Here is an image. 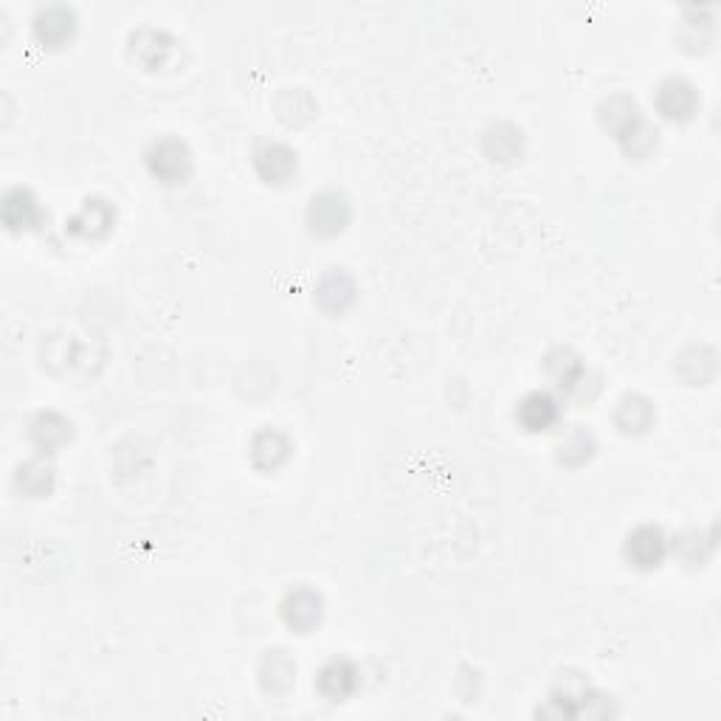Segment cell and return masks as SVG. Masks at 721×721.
Returning <instances> with one entry per match:
<instances>
[{
    "instance_id": "obj_1",
    "label": "cell",
    "mask_w": 721,
    "mask_h": 721,
    "mask_svg": "<svg viewBox=\"0 0 721 721\" xmlns=\"http://www.w3.org/2000/svg\"><path fill=\"white\" fill-rule=\"evenodd\" d=\"M145 164L150 170V175L156 181L167 186H178L186 184L195 170V158H192V150L186 147V141L175 136H164L156 138L145 152Z\"/></svg>"
},
{
    "instance_id": "obj_2",
    "label": "cell",
    "mask_w": 721,
    "mask_h": 721,
    "mask_svg": "<svg viewBox=\"0 0 721 721\" xmlns=\"http://www.w3.org/2000/svg\"><path fill=\"white\" fill-rule=\"evenodd\" d=\"M350 201L335 190H324L310 197L308 204V229L310 234L330 240L339 237L350 226Z\"/></svg>"
},
{
    "instance_id": "obj_3",
    "label": "cell",
    "mask_w": 721,
    "mask_h": 721,
    "mask_svg": "<svg viewBox=\"0 0 721 721\" xmlns=\"http://www.w3.org/2000/svg\"><path fill=\"white\" fill-rule=\"evenodd\" d=\"M113 226H116V209H113L111 201H105V197H88L66 220V234H71L73 240L93 243V240H102V237L111 234Z\"/></svg>"
},
{
    "instance_id": "obj_4",
    "label": "cell",
    "mask_w": 721,
    "mask_h": 721,
    "mask_svg": "<svg viewBox=\"0 0 721 721\" xmlns=\"http://www.w3.org/2000/svg\"><path fill=\"white\" fill-rule=\"evenodd\" d=\"M654 107L656 113L668 122H690L699 111V93H696L694 82L685 77H668L663 79L654 91Z\"/></svg>"
},
{
    "instance_id": "obj_5",
    "label": "cell",
    "mask_w": 721,
    "mask_h": 721,
    "mask_svg": "<svg viewBox=\"0 0 721 721\" xmlns=\"http://www.w3.org/2000/svg\"><path fill=\"white\" fill-rule=\"evenodd\" d=\"M564 412V403L550 389H536V392H527L525 398L516 403V423L525 428L527 434H541L550 432L558 426Z\"/></svg>"
},
{
    "instance_id": "obj_6",
    "label": "cell",
    "mask_w": 721,
    "mask_h": 721,
    "mask_svg": "<svg viewBox=\"0 0 721 721\" xmlns=\"http://www.w3.org/2000/svg\"><path fill=\"white\" fill-rule=\"evenodd\" d=\"M623 556L634 570H656L668 558V536L656 525H640L629 533Z\"/></svg>"
},
{
    "instance_id": "obj_7",
    "label": "cell",
    "mask_w": 721,
    "mask_h": 721,
    "mask_svg": "<svg viewBox=\"0 0 721 721\" xmlns=\"http://www.w3.org/2000/svg\"><path fill=\"white\" fill-rule=\"evenodd\" d=\"M545 373L552 387L564 394H584L586 380H590V367L586 360L570 347H556L547 353Z\"/></svg>"
},
{
    "instance_id": "obj_8",
    "label": "cell",
    "mask_w": 721,
    "mask_h": 721,
    "mask_svg": "<svg viewBox=\"0 0 721 721\" xmlns=\"http://www.w3.org/2000/svg\"><path fill=\"white\" fill-rule=\"evenodd\" d=\"M251 164H254L256 175L263 178L265 184L285 186L288 181H294L296 170H299V158L283 141H263L251 156Z\"/></svg>"
},
{
    "instance_id": "obj_9",
    "label": "cell",
    "mask_w": 721,
    "mask_h": 721,
    "mask_svg": "<svg viewBox=\"0 0 721 721\" xmlns=\"http://www.w3.org/2000/svg\"><path fill=\"white\" fill-rule=\"evenodd\" d=\"M279 611H283V620L288 629H294L296 634H310L316 626L322 623L324 600L319 592L308 590V586H296V590L285 595Z\"/></svg>"
},
{
    "instance_id": "obj_10",
    "label": "cell",
    "mask_w": 721,
    "mask_h": 721,
    "mask_svg": "<svg viewBox=\"0 0 721 721\" xmlns=\"http://www.w3.org/2000/svg\"><path fill=\"white\" fill-rule=\"evenodd\" d=\"M360 688V671L347 656H333L330 663H324L316 674V690L328 699V702H347L350 696Z\"/></svg>"
},
{
    "instance_id": "obj_11",
    "label": "cell",
    "mask_w": 721,
    "mask_h": 721,
    "mask_svg": "<svg viewBox=\"0 0 721 721\" xmlns=\"http://www.w3.org/2000/svg\"><path fill=\"white\" fill-rule=\"evenodd\" d=\"M597 118H600V125L609 136L617 138V145L623 141L626 136L637 130V127L643 125L645 116L640 113L637 102L631 96H623V93H617V96H609L600 102L597 107Z\"/></svg>"
},
{
    "instance_id": "obj_12",
    "label": "cell",
    "mask_w": 721,
    "mask_h": 721,
    "mask_svg": "<svg viewBox=\"0 0 721 721\" xmlns=\"http://www.w3.org/2000/svg\"><path fill=\"white\" fill-rule=\"evenodd\" d=\"M34 37L48 48L66 46L68 39L77 32V14L68 7H46L39 9L32 20Z\"/></svg>"
},
{
    "instance_id": "obj_13",
    "label": "cell",
    "mask_w": 721,
    "mask_h": 721,
    "mask_svg": "<svg viewBox=\"0 0 721 721\" xmlns=\"http://www.w3.org/2000/svg\"><path fill=\"white\" fill-rule=\"evenodd\" d=\"M0 211H3V224H7L9 231H34L39 229L43 217H46L34 192L23 190V186H14L3 195Z\"/></svg>"
},
{
    "instance_id": "obj_14",
    "label": "cell",
    "mask_w": 721,
    "mask_h": 721,
    "mask_svg": "<svg viewBox=\"0 0 721 721\" xmlns=\"http://www.w3.org/2000/svg\"><path fill=\"white\" fill-rule=\"evenodd\" d=\"M73 437L71 420L59 412H39L28 426V439L39 454H57L66 448Z\"/></svg>"
},
{
    "instance_id": "obj_15",
    "label": "cell",
    "mask_w": 721,
    "mask_h": 721,
    "mask_svg": "<svg viewBox=\"0 0 721 721\" xmlns=\"http://www.w3.org/2000/svg\"><path fill=\"white\" fill-rule=\"evenodd\" d=\"M316 302L324 313H344L355 302V279L344 268L324 271L316 285Z\"/></svg>"
},
{
    "instance_id": "obj_16",
    "label": "cell",
    "mask_w": 721,
    "mask_h": 721,
    "mask_svg": "<svg viewBox=\"0 0 721 721\" xmlns=\"http://www.w3.org/2000/svg\"><path fill=\"white\" fill-rule=\"evenodd\" d=\"M172 48H175V39L164 32V28H138L130 34V54L133 59H138L147 71H158L170 59Z\"/></svg>"
},
{
    "instance_id": "obj_17",
    "label": "cell",
    "mask_w": 721,
    "mask_h": 721,
    "mask_svg": "<svg viewBox=\"0 0 721 721\" xmlns=\"http://www.w3.org/2000/svg\"><path fill=\"white\" fill-rule=\"evenodd\" d=\"M294 454V443L285 432L279 428H263V432H256L254 439H251V459H254L256 468H263V471H276V468H283L285 462Z\"/></svg>"
},
{
    "instance_id": "obj_18",
    "label": "cell",
    "mask_w": 721,
    "mask_h": 721,
    "mask_svg": "<svg viewBox=\"0 0 721 721\" xmlns=\"http://www.w3.org/2000/svg\"><path fill=\"white\" fill-rule=\"evenodd\" d=\"M54 482H57V471H54V466L46 459V454L26 459V462L18 468V473H14V488L28 499L48 496V493L54 491Z\"/></svg>"
},
{
    "instance_id": "obj_19",
    "label": "cell",
    "mask_w": 721,
    "mask_h": 721,
    "mask_svg": "<svg viewBox=\"0 0 721 721\" xmlns=\"http://www.w3.org/2000/svg\"><path fill=\"white\" fill-rule=\"evenodd\" d=\"M615 426L623 434H645L654 426V403L643 394H623L615 407Z\"/></svg>"
},
{
    "instance_id": "obj_20",
    "label": "cell",
    "mask_w": 721,
    "mask_h": 721,
    "mask_svg": "<svg viewBox=\"0 0 721 721\" xmlns=\"http://www.w3.org/2000/svg\"><path fill=\"white\" fill-rule=\"evenodd\" d=\"M296 683V663L285 651H268L260 663V685L265 694L283 696L294 688Z\"/></svg>"
},
{
    "instance_id": "obj_21",
    "label": "cell",
    "mask_w": 721,
    "mask_h": 721,
    "mask_svg": "<svg viewBox=\"0 0 721 721\" xmlns=\"http://www.w3.org/2000/svg\"><path fill=\"white\" fill-rule=\"evenodd\" d=\"M485 150L493 161H513L522 152V133L511 125H496L485 133Z\"/></svg>"
},
{
    "instance_id": "obj_22",
    "label": "cell",
    "mask_w": 721,
    "mask_h": 721,
    "mask_svg": "<svg viewBox=\"0 0 721 721\" xmlns=\"http://www.w3.org/2000/svg\"><path fill=\"white\" fill-rule=\"evenodd\" d=\"M592 454H595V437H592L584 426H577L575 432L558 446V459H561L564 466H581Z\"/></svg>"
}]
</instances>
